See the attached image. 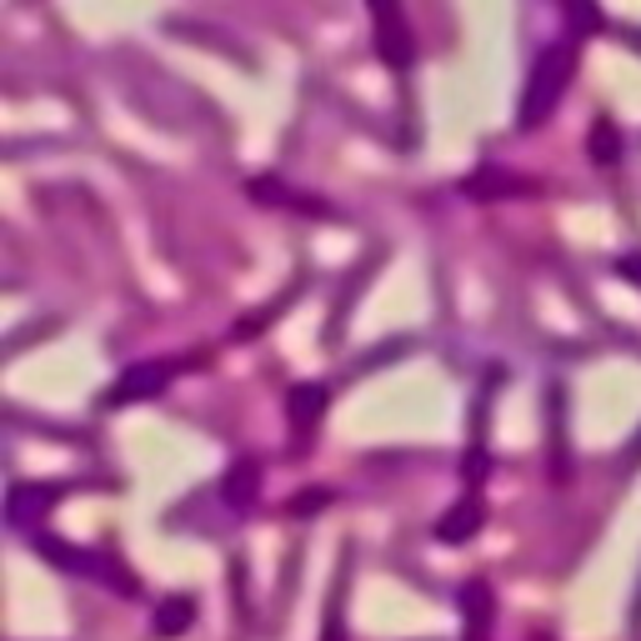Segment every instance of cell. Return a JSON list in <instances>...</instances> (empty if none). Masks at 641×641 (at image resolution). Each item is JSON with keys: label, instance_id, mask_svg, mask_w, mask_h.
<instances>
[{"label": "cell", "instance_id": "obj_2", "mask_svg": "<svg viewBox=\"0 0 641 641\" xmlns=\"http://www.w3.org/2000/svg\"><path fill=\"white\" fill-rule=\"evenodd\" d=\"M55 502H61V486H11V526L41 521Z\"/></svg>", "mask_w": 641, "mask_h": 641}, {"label": "cell", "instance_id": "obj_3", "mask_svg": "<svg viewBox=\"0 0 641 641\" xmlns=\"http://www.w3.org/2000/svg\"><path fill=\"white\" fill-rule=\"evenodd\" d=\"M476 531H482V502H456L452 511L442 516V526H436V541H446V547H462V541H472Z\"/></svg>", "mask_w": 641, "mask_h": 641}, {"label": "cell", "instance_id": "obj_8", "mask_svg": "<svg viewBox=\"0 0 641 641\" xmlns=\"http://www.w3.org/2000/svg\"><path fill=\"white\" fill-rule=\"evenodd\" d=\"M621 271H627V276H637V281H641V261H627V266H621Z\"/></svg>", "mask_w": 641, "mask_h": 641}, {"label": "cell", "instance_id": "obj_4", "mask_svg": "<svg viewBox=\"0 0 641 641\" xmlns=\"http://www.w3.org/2000/svg\"><path fill=\"white\" fill-rule=\"evenodd\" d=\"M166 386V371L161 366H136L131 376H121L116 386L105 391V406H121V401H136V396H146V391H161Z\"/></svg>", "mask_w": 641, "mask_h": 641}, {"label": "cell", "instance_id": "obj_1", "mask_svg": "<svg viewBox=\"0 0 641 641\" xmlns=\"http://www.w3.org/2000/svg\"><path fill=\"white\" fill-rule=\"evenodd\" d=\"M35 551H41V557H51L55 567L61 571H81V577H95V581H111V587H136V581L126 577V571H116V567H105V557L101 551H81V547H71V541H35Z\"/></svg>", "mask_w": 641, "mask_h": 641}, {"label": "cell", "instance_id": "obj_5", "mask_svg": "<svg viewBox=\"0 0 641 641\" xmlns=\"http://www.w3.org/2000/svg\"><path fill=\"white\" fill-rule=\"evenodd\" d=\"M256 476H261V472H256V462H236L231 472H226V502L246 511V506L256 502V492H261V482H256Z\"/></svg>", "mask_w": 641, "mask_h": 641}, {"label": "cell", "instance_id": "obj_7", "mask_svg": "<svg viewBox=\"0 0 641 641\" xmlns=\"http://www.w3.org/2000/svg\"><path fill=\"white\" fill-rule=\"evenodd\" d=\"M190 617H196V607H190V597H170L166 607L156 611V631H161V637H180V631L190 627Z\"/></svg>", "mask_w": 641, "mask_h": 641}, {"label": "cell", "instance_id": "obj_6", "mask_svg": "<svg viewBox=\"0 0 641 641\" xmlns=\"http://www.w3.org/2000/svg\"><path fill=\"white\" fill-rule=\"evenodd\" d=\"M321 411H327V391H321V386H296L291 391V421L301 426V432L321 416Z\"/></svg>", "mask_w": 641, "mask_h": 641}]
</instances>
